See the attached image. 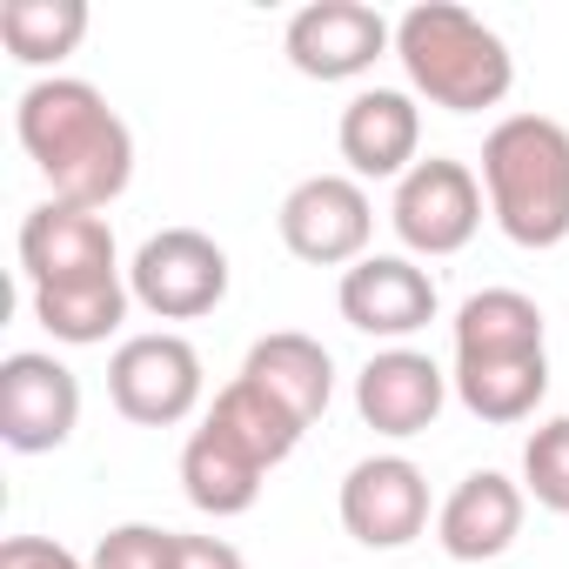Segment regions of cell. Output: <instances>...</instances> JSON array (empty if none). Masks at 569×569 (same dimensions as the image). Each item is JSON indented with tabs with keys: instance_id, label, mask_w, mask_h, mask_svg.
<instances>
[{
	"instance_id": "7a4b0ae2",
	"label": "cell",
	"mask_w": 569,
	"mask_h": 569,
	"mask_svg": "<svg viewBox=\"0 0 569 569\" xmlns=\"http://www.w3.org/2000/svg\"><path fill=\"white\" fill-rule=\"evenodd\" d=\"M396 61L409 74V88L429 101V108H449V114H482V108H502L509 88H516V54L509 41L456 8V0H422L396 21Z\"/></svg>"
},
{
	"instance_id": "484cf974",
	"label": "cell",
	"mask_w": 569,
	"mask_h": 569,
	"mask_svg": "<svg viewBox=\"0 0 569 569\" xmlns=\"http://www.w3.org/2000/svg\"><path fill=\"white\" fill-rule=\"evenodd\" d=\"M174 569H248V562L221 536H174Z\"/></svg>"
},
{
	"instance_id": "9c48e42d",
	"label": "cell",
	"mask_w": 569,
	"mask_h": 569,
	"mask_svg": "<svg viewBox=\"0 0 569 569\" xmlns=\"http://www.w3.org/2000/svg\"><path fill=\"white\" fill-rule=\"evenodd\" d=\"M74 429H81L74 369L41 349H14L0 362V442L14 456H54Z\"/></svg>"
},
{
	"instance_id": "cb8c5ba5",
	"label": "cell",
	"mask_w": 569,
	"mask_h": 569,
	"mask_svg": "<svg viewBox=\"0 0 569 569\" xmlns=\"http://www.w3.org/2000/svg\"><path fill=\"white\" fill-rule=\"evenodd\" d=\"M94 569H174V529L154 522H121L94 542Z\"/></svg>"
},
{
	"instance_id": "ac0fdd59",
	"label": "cell",
	"mask_w": 569,
	"mask_h": 569,
	"mask_svg": "<svg viewBox=\"0 0 569 569\" xmlns=\"http://www.w3.org/2000/svg\"><path fill=\"white\" fill-rule=\"evenodd\" d=\"M261 462L234 442V436H221L208 416H201V429L188 436V449H181V496L201 509V516H248L254 509V496H261Z\"/></svg>"
},
{
	"instance_id": "e0dca14e",
	"label": "cell",
	"mask_w": 569,
	"mask_h": 569,
	"mask_svg": "<svg viewBox=\"0 0 569 569\" xmlns=\"http://www.w3.org/2000/svg\"><path fill=\"white\" fill-rule=\"evenodd\" d=\"M34 302V322L68 342V349H94L108 342L128 309H134V289H128V268H108V274H81V281H48V289H28Z\"/></svg>"
},
{
	"instance_id": "5b68a950",
	"label": "cell",
	"mask_w": 569,
	"mask_h": 569,
	"mask_svg": "<svg viewBox=\"0 0 569 569\" xmlns=\"http://www.w3.org/2000/svg\"><path fill=\"white\" fill-rule=\"evenodd\" d=\"M482 174L469 161H449V154H429L416 161L402 181H396V201H389V228L409 254H462L482 228Z\"/></svg>"
},
{
	"instance_id": "7c38bea8",
	"label": "cell",
	"mask_w": 569,
	"mask_h": 569,
	"mask_svg": "<svg viewBox=\"0 0 569 569\" xmlns=\"http://www.w3.org/2000/svg\"><path fill=\"white\" fill-rule=\"evenodd\" d=\"M442 402H449V376L422 349H376L356 376V416L389 442H409V436L436 429Z\"/></svg>"
},
{
	"instance_id": "52a82bcc",
	"label": "cell",
	"mask_w": 569,
	"mask_h": 569,
	"mask_svg": "<svg viewBox=\"0 0 569 569\" xmlns=\"http://www.w3.org/2000/svg\"><path fill=\"white\" fill-rule=\"evenodd\" d=\"M281 248L309 268H356L376 241V201L356 174H309L281 194Z\"/></svg>"
},
{
	"instance_id": "d6986e66",
	"label": "cell",
	"mask_w": 569,
	"mask_h": 569,
	"mask_svg": "<svg viewBox=\"0 0 569 569\" xmlns=\"http://www.w3.org/2000/svg\"><path fill=\"white\" fill-rule=\"evenodd\" d=\"M509 356H549L542 309L522 289H476L456 309V362H509Z\"/></svg>"
},
{
	"instance_id": "30bf717a",
	"label": "cell",
	"mask_w": 569,
	"mask_h": 569,
	"mask_svg": "<svg viewBox=\"0 0 569 569\" xmlns=\"http://www.w3.org/2000/svg\"><path fill=\"white\" fill-rule=\"evenodd\" d=\"M281 54L309 81H362L382 54H396V21L362 0H309L281 34Z\"/></svg>"
},
{
	"instance_id": "5bb4252c",
	"label": "cell",
	"mask_w": 569,
	"mask_h": 569,
	"mask_svg": "<svg viewBox=\"0 0 569 569\" xmlns=\"http://www.w3.org/2000/svg\"><path fill=\"white\" fill-rule=\"evenodd\" d=\"M108 268H121L108 214L68 208V201L48 194L21 221V274H28V289H48V281H81V274H108Z\"/></svg>"
},
{
	"instance_id": "6da1fadb",
	"label": "cell",
	"mask_w": 569,
	"mask_h": 569,
	"mask_svg": "<svg viewBox=\"0 0 569 569\" xmlns=\"http://www.w3.org/2000/svg\"><path fill=\"white\" fill-rule=\"evenodd\" d=\"M14 134H21L28 161L48 174L54 201H68V208L101 214L134 181V134L94 81H74V74L34 81L14 101Z\"/></svg>"
},
{
	"instance_id": "3957f363",
	"label": "cell",
	"mask_w": 569,
	"mask_h": 569,
	"mask_svg": "<svg viewBox=\"0 0 569 569\" xmlns=\"http://www.w3.org/2000/svg\"><path fill=\"white\" fill-rule=\"evenodd\" d=\"M482 194L516 248L569 241V128L549 114H502L482 141Z\"/></svg>"
},
{
	"instance_id": "603a6c76",
	"label": "cell",
	"mask_w": 569,
	"mask_h": 569,
	"mask_svg": "<svg viewBox=\"0 0 569 569\" xmlns=\"http://www.w3.org/2000/svg\"><path fill=\"white\" fill-rule=\"evenodd\" d=\"M522 496H536L549 516H569V416H549L522 442Z\"/></svg>"
},
{
	"instance_id": "ffe728a7",
	"label": "cell",
	"mask_w": 569,
	"mask_h": 569,
	"mask_svg": "<svg viewBox=\"0 0 569 569\" xmlns=\"http://www.w3.org/2000/svg\"><path fill=\"white\" fill-rule=\"evenodd\" d=\"M456 402L476 416V422H529L549 396V356H509V362H456L449 376Z\"/></svg>"
},
{
	"instance_id": "277c9868",
	"label": "cell",
	"mask_w": 569,
	"mask_h": 569,
	"mask_svg": "<svg viewBox=\"0 0 569 569\" xmlns=\"http://www.w3.org/2000/svg\"><path fill=\"white\" fill-rule=\"evenodd\" d=\"M128 289L154 322H194L228 302V248L201 228H161L134 248Z\"/></svg>"
},
{
	"instance_id": "7402d4cb",
	"label": "cell",
	"mask_w": 569,
	"mask_h": 569,
	"mask_svg": "<svg viewBox=\"0 0 569 569\" xmlns=\"http://www.w3.org/2000/svg\"><path fill=\"white\" fill-rule=\"evenodd\" d=\"M208 422H214L221 436H234V442H241V449H248V456H254L261 469L289 462V456H296V442L309 436V429H302V422H296L289 409H281V402H268V396H261V389H254L248 376H234V382H228V389L214 396Z\"/></svg>"
},
{
	"instance_id": "9a60e30c",
	"label": "cell",
	"mask_w": 569,
	"mask_h": 569,
	"mask_svg": "<svg viewBox=\"0 0 569 569\" xmlns=\"http://www.w3.org/2000/svg\"><path fill=\"white\" fill-rule=\"evenodd\" d=\"M522 509H529L522 482H509L502 469H476V476H462V482L442 496V509H436V542H442V556H456V562H496V556L522 536Z\"/></svg>"
},
{
	"instance_id": "ba28073f",
	"label": "cell",
	"mask_w": 569,
	"mask_h": 569,
	"mask_svg": "<svg viewBox=\"0 0 569 569\" xmlns=\"http://www.w3.org/2000/svg\"><path fill=\"white\" fill-rule=\"evenodd\" d=\"M342 322L389 342V349H409V336H422L442 309L436 296V274L416 261V254H362L356 268H342Z\"/></svg>"
},
{
	"instance_id": "2e32d148",
	"label": "cell",
	"mask_w": 569,
	"mask_h": 569,
	"mask_svg": "<svg viewBox=\"0 0 569 569\" xmlns=\"http://www.w3.org/2000/svg\"><path fill=\"white\" fill-rule=\"evenodd\" d=\"M241 376H248L268 402L289 409L302 429H316L322 409H329V396H336V356H329L316 336H302V329L261 336V342L241 356Z\"/></svg>"
},
{
	"instance_id": "d4e9b609",
	"label": "cell",
	"mask_w": 569,
	"mask_h": 569,
	"mask_svg": "<svg viewBox=\"0 0 569 569\" xmlns=\"http://www.w3.org/2000/svg\"><path fill=\"white\" fill-rule=\"evenodd\" d=\"M0 569H94V562H81L54 536H8L0 542Z\"/></svg>"
},
{
	"instance_id": "8fae6325",
	"label": "cell",
	"mask_w": 569,
	"mask_h": 569,
	"mask_svg": "<svg viewBox=\"0 0 569 569\" xmlns=\"http://www.w3.org/2000/svg\"><path fill=\"white\" fill-rule=\"evenodd\" d=\"M342 529L362 549H409L429 529V476L409 456H362L342 476Z\"/></svg>"
},
{
	"instance_id": "4fadbf2b",
	"label": "cell",
	"mask_w": 569,
	"mask_h": 569,
	"mask_svg": "<svg viewBox=\"0 0 569 569\" xmlns=\"http://www.w3.org/2000/svg\"><path fill=\"white\" fill-rule=\"evenodd\" d=\"M336 148L356 181H402L422 161V108L402 88H362L342 108Z\"/></svg>"
},
{
	"instance_id": "8992f818",
	"label": "cell",
	"mask_w": 569,
	"mask_h": 569,
	"mask_svg": "<svg viewBox=\"0 0 569 569\" xmlns=\"http://www.w3.org/2000/svg\"><path fill=\"white\" fill-rule=\"evenodd\" d=\"M108 396L141 429H174L201 409V349L174 329L128 336L108 356Z\"/></svg>"
},
{
	"instance_id": "44dd1931",
	"label": "cell",
	"mask_w": 569,
	"mask_h": 569,
	"mask_svg": "<svg viewBox=\"0 0 569 569\" xmlns=\"http://www.w3.org/2000/svg\"><path fill=\"white\" fill-rule=\"evenodd\" d=\"M88 41V0H0V48L21 68H54Z\"/></svg>"
}]
</instances>
